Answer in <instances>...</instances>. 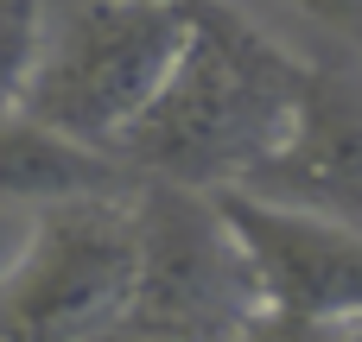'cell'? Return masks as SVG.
Here are the masks:
<instances>
[{"label": "cell", "mask_w": 362, "mask_h": 342, "mask_svg": "<svg viewBox=\"0 0 362 342\" xmlns=\"http://www.w3.org/2000/svg\"><path fill=\"white\" fill-rule=\"evenodd\" d=\"M242 260L248 279L261 292V311L280 317H305V324H344L362 311V235L312 216V209H286L267 203L242 184L210 190Z\"/></svg>", "instance_id": "obj_5"}, {"label": "cell", "mask_w": 362, "mask_h": 342, "mask_svg": "<svg viewBox=\"0 0 362 342\" xmlns=\"http://www.w3.org/2000/svg\"><path fill=\"white\" fill-rule=\"evenodd\" d=\"M185 44V0H45L19 108L115 152Z\"/></svg>", "instance_id": "obj_2"}, {"label": "cell", "mask_w": 362, "mask_h": 342, "mask_svg": "<svg viewBox=\"0 0 362 342\" xmlns=\"http://www.w3.org/2000/svg\"><path fill=\"white\" fill-rule=\"evenodd\" d=\"M140 178L102 152L83 146L25 108H0V203H57V197H89V190H134Z\"/></svg>", "instance_id": "obj_7"}, {"label": "cell", "mask_w": 362, "mask_h": 342, "mask_svg": "<svg viewBox=\"0 0 362 342\" xmlns=\"http://www.w3.org/2000/svg\"><path fill=\"white\" fill-rule=\"evenodd\" d=\"M242 190L362 235V63H305L293 127L242 178Z\"/></svg>", "instance_id": "obj_6"}, {"label": "cell", "mask_w": 362, "mask_h": 342, "mask_svg": "<svg viewBox=\"0 0 362 342\" xmlns=\"http://www.w3.org/2000/svg\"><path fill=\"white\" fill-rule=\"evenodd\" d=\"M140 216L127 190L38 203L19 260L0 273V342H95L127 305Z\"/></svg>", "instance_id": "obj_4"}, {"label": "cell", "mask_w": 362, "mask_h": 342, "mask_svg": "<svg viewBox=\"0 0 362 342\" xmlns=\"http://www.w3.org/2000/svg\"><path fill=\"white\" fill-rule=\"evenodd\" d=\"M331 342H362V311L344 317V324H331Z\"/></svg>", "instance_id": "obj_10"}, {"label": "cell", "mask_w": 362, "mask_h": 342, "mask_svg": "<svg viewBox=\"0 0 362 342\" xmlns=\"http://www.w3.org/2000/svg\"><path fill=\"white\" fill-rule=\"evenodd\" d=\"M38 19H45V0H0V108H19V95H25Z\"/></svg>", "instance_id": "obj_8"}, {"label": "cell", "mask_w": 362, "mask_h": 342, "mask_svg": "<svg viewBox=\"0 0 362 342\" xmlns=\"http://www.w3.org/2000/svg\"><path fill=\"white\" fill-rule=\"evenodd\" d=\"M140 267L121 317L95 342H242L261 317L248 260L210 190L140 178Z\"/></svg>", "instance_id": "obj_3"}, {"label": "cell", "mask_w": 362, "mask_h": 342, "mask_svg": "<svg viewBox=\"0 0 362 342\" xmlns=\"http://www.w3.org/2000/svg\"><path fill=\"white\" fill-rule=\"evenodd\" d=\"M305 63L229 0H185V44L115 159L134 178L223 190L242 184L293 127Z\"/></svg>", "instance_id": "obj_1"}, {"label": "cell", "mask_w": 362, "mask_h": 342, "mask_svg": "<svg viewBox=\"0 0 362 342\" xmlns=\"http://www.w3.org/2000/svg\"><path fill=\"white\" fill-rule=\"evenodd\" d=\"M305 25H318L350 63H362V0H293Z\"/></svg>", "instance_id": "obj_9"}]
</instances>
